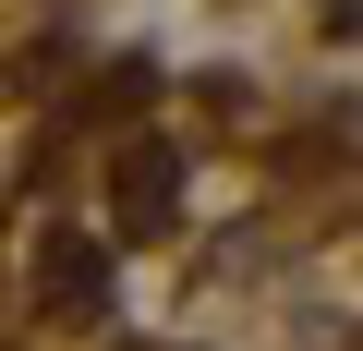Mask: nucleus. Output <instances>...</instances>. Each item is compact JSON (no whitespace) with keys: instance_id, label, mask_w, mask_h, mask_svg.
I'll use <instances>...</instances> for the list:
<instances>
[{"instance_id":"7ed1b4c3","label":"nucleus","mask_w":363,"mask_h":351,"mask_svg":"<svg viewBox=\"0 0 363 351\" xmlns=\"http://www.w3.org/2000/svg\"><path fill=\"white\" fill-rule=\"evenodd\" d=\"M121 351H133V339H121Z\"/></svg>"},{"instance_id":"f257e3e1","label":"nucleus","mask_w":363,"mask_h":351,"mask_svg":"<svg viewBox=\"0 0 363 351\" xmlns=\"http://www.w3.org/2000/svg\"><path fill=\"white\" fill-rule=\"evenodd\" d=\"M25 279H37V303H49L61 327H97V315H109V243H97V230H37V267H25Z\"/></svg>"},{"instance_id":"f03ea898","label":"nucleus","mask_w":363,"mask_h":351,"mask_svg":"<svg viewBox=\"0 0 363 351\" xmlns=\"http://www.w3.org/2000/svg\"><path fill=\"white\" fill-rule=\"evenodd\" d=\"M109 218H121V243H157V230L182 218V157H169V145H121V169H109Z\"/></svg>"}]
</instances>
